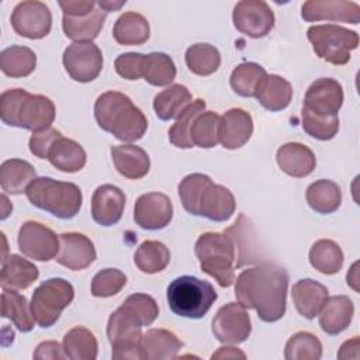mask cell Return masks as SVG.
Returning <instances> with one entry per match:
<instances>
[{
  "label": "cell",
  "instance_id": "30bf717a",
  "mask_svg": "<svg viewBox=\"0 0 360 360\" xmlns=\"http://www.w3.org/2000/svg\"><path fill=\"white\" fill-rule=\"evenodd\" d=\"M18 249L30 259L49 262L56 257L60 248L59 236L37 221H25L18 231Z\"/></svg>",
  "mask_w": 360,
  "mask_h": 360
},
{
  "label": "cell",
  "instance_id": "ffe728a7",
  "mask_svg": "<svg viewBox=\"0 0 360 360\" xmlns=\"http://www.w3.org/2000/svg\"><path fill=\"white\" fill-rule=\"evenodd\" d=\"M125 194L112 184L98 186L91 197V217L101 226L115 225L125 208Z\"/></svg>",
  "mask_w": 360,
  "mask_h": 360
},
{
  "label": "cell",
  "instance_id": "db71d44e",
  "mask_svg": "<svg viewBox=\"0 0 360 360\" xmlns=\"http://www.w3.org/2000/svg\"><path fill=\"white\" fill-rule=\"evenodd\" d=\"M66 357L68 356L63 350V346H60L55 340H46V342L39 343L37 346L35 352H34V359H38V360H44V359L62 360V359H66Z\"/></svg>",
  "mask_w": 360,
  "mask_h": 360
},
{
  "label": "cell",
  "instance_id": "74e56055",
  "mask_svg": "<svg viewBox=\"0 0 360 360\" xmlns=\"http://www.w3.org/2000/svg\"><path fill=\"white\" fill-rule=\"evenodd\" d=\"M63 350L72 360H94L97 357V339L84 326H75L63 336Z\"/></svg>",
  "mask_w": 360,
  "mask_h": 360
},
{
  "label": "cell",
  "instance_id": "5b68a950",
  "mask_svg": "<svg viewBox=\"0 0 360 360\" xmlns=\"http://www.w3.org/2000/svg\"><path fill=\"white\" fill-rule=\"evenodd\" d=\"M28 201L56 218L70 219L82 208V190L69 181H59L51 177H37L27 187Z\"/></svg>",
  "mask_w": 360,
  "mask_h": 360
},
{
  "label": "cell",
  "instance_id": "f5cc1de1",
  "mask_svg": "<svg viewBox=\"0 0 360 360\" xmlns=\"http://www.w3.org/2000/svg\"><path fill=\"white\" fill-rule=\"evenodd\" d=\"M62 134L56 128H48L44 131L34 132L30 138V150L34 156L39 159H48V153L53 142L60 138Z\"/></svg>",
  "mask_w": 360,
  "mask_h": 360
},
{
  "label": "cell",
  "instance_id": "4fadbf2b",
  "mask_svg": "<svg viewBox=\"0 0 360 360\" xmlns=\"http://www.w3.org/2000/svg\"><path fill=\"white\" fill-rule=\"evenodd\" d=\"M10 21L18 35L30 39H41L51 31L52 14L45 3L30 0L21 1L14 7Z\"/></svg>",
  "mask_w": 360,
  "mask_h": 360
},
{
  "label": "cell",
  "instance_id": "94428289",
  "mask_svg": "<svg viewBox=\"0 0 360 360\" xmlns=\"http://www.w3.org/2000/svg\"><path fill=\"white\" fill-rule=\"evenodd\" d=\"M0 198H1V215H0V219H6L10 215V212L13 211V205L10 204V201L7 200V197L4 194Z\"/></svg>",
  "mask_w": 360,
  "mask_h": 360
},
{
  "label": "cell",
  "instance_id": "9a60e30c",
  "mask_svg": "<svg viewBox=\"0 0 360 360\" xmlns=\"http://www.w3.org/2000/svg\"><path fill=\"white\" fill-rule=\"evenodd\" d=\"M342 104V84L335 79L321 77L308 87L302 108L321 117H338Z\"/></svg>",
  "mask_w": 360,
  "mask_h": 360
},
{
  "label": "cell",
  "instance_id": "277c9868",
  "mask_svg": "<svg viewBox=\"0 0 360 360\" xmlns=\"http://www.w3.org/2000/svg\"><path fill=\"white\" fill-rule=\"evenodd\" d=\"M194 252L201 270L214 277L221 287L233 284L238 253L231 235L226 232H205L198 236Z\"/></svg>",
  "mask_w": 360,
  "mask_h": 360
},
{
  "label": "cell",
  "instance_id": "836d02e7",
  "mask_svg": "<svg viewBox=\"0 0 360 360\" xmlns=\"http://www.w3.org/2000/svg\"><path fill=\"white\" fill-rule=\"evenodd\" d=\"M225 232L231 235L236 246V253H238L236 269L245 264L255 263L257 260L259 248H256V243H255V231L250 221L243 214H239L235 224L229 226Z\"/></svg>",
  "mask_w": 360,
  "mask_h": 360
},
{
  "label": "cell",
  "instance_id": "4dcf8cb0",
  "mask_svg": "<svg viewBox=\"0 0 360 360\" xmlns=\"http://www.w3.org/2000/svg\"><path fill=\"white\" fill-rule=\"evenodd\" d=\"M193 96L183 84H172L153 98V110L159 120L169 121L177 118L190 104Z\"/></svg>",
  "mask_w": 360,
  "mask_h": 360
},
{
  "label": "cell",
  "instance_id": "680465c9",
  "mask_svg": "<svg viewBox=\"0 0 360 360\" xmlns=\"http://www.w3.org/2000/svg\"><path fill=\"white\" fill-rule=\"evenodd\" d=\"M357 267H359V263L357 262L353 263V266L350 267V270L347 271V276H346L347 285H350L354 291H359V276H357L359 270H357Z\"/></svg>",
  "mask_w": 360,
  "mask_h": 360
},
{
  "label": "cell",
  "instance_id": "7c38bea8",
  "mask_svg": "<svg viewBox=\"0 0 360 360\" xmlns=\"http://www.w3.org/2000/svg\"><path fill=\"white\" fill-rule=\"evenodd\" d=\"M250 316L239 302L225 304L212 319V333L221 343L239 345L250 336Z\"/></svg>",
  "mask_w": 360,
  "mask_h": 360
},
{
  "label": "cell",
  "instance_id": "816d5d0a",
  "mask_svg": "<svg viewBox=\"0 0 360 360\" xmlns=\"http://www.w3.org/2000/svg\"><path fill=\"white\" fill-rule=\"evenodd\" d=\"M143 60L145 55L138 53V52H128V53H121L114 62L115 72L127 79V80H136L142 77L143 72Z\"/></svg>",
  "mask_w": 360,
  "mask_h": 360
},
{
  "label": "cell",
  "instance_id": "ba28073f",
  "mask_svg": "<svg viewBox=\"0 0 360 360\" xmlns=\"http://www.w3.org/2000/svg\"><path fill=\"white\" fill-rule=\"evenodd\" d=\"M307 37L312 44L314 52L332 65H346L352 51L359 45L356 31L336 24L312 25L308 28Z\"/></svg>",
  "mask_w": 360,
  "mask_h": 360
},
{
  "label": "cell",
  "instance_id": "9f6ffc18",
  "mask_svg": "<svg viewBox=\"0 0 360 360\" xmlns=\"http://www.w3.org/2000/svg\"><path fill=\"white\" fill-rule=\"evenodd\" d=\"M339 359H359V336H354L350 340H346L339 352H338Z\"/></svg>",
  "mask_w": 360,
  "mask_h": 360
},
{
  "label": "cell",
  "instance_id": "8fae6325",
  "mask_svg": "<svg viewBox=\"0 0 360 360\" xmlns=\"http://www.w3.org/2000/svg\"><path fill=\"white\" fill-rule=\"evenodd\" d=\"M68 75L79 83L93 82L103 69V53L93 42H73L63 52Z\"/></svg>",
  "mask_w": 360,
  "mask_h": 360
},
{
  "label": "cell",
  "instance_id": "1f68e13d",
  "mask_svg": "<svg viewBox=\"0 0 360 360\" xmlns=\"http://www.w3.org/2000/svg\"><path fill=\"white\" fill-rule=\"evenodd\" d=\"M34 179H37V172L27 160L8 159L0 166V186L8 194L25 193Z\"/></svg>",
  "mask_w": 360,
  "mask_h": 360
},
{
  "label": "cell",
  "instance_id": "2e32d148",
  "mask_svg": "<svg viewBox=\"0 0 360 360\" xmlns=\"http://www.w3.org/2000/svg\"><path fill=\"white\" fill-rule=\"evenodd\" d=\"M173 218V205L163 193H146L138 197L134 207V221L142 229L159 231Z\"/></svg>",
  "mask_w": 360,
  "mask_h": 360
},
{
  "label": "cell",
  "instance_id": "6da1fadb",
  "mask_svg": "<svg viewBox=\"0 0 360 360\" xmlns=\"http://www.w3.org/2000/svg\"><path fill=\"white\" fill-rule=\"evenodd\" d=\"M287 288L288 271L274 262H263L236 277L235 297L263 322H276L285 314Z\"/></svg>",
  "mask_w": 360,
  "mask_h": 360
},
{
  "label": "cell",
  "instance_id": "3957f363",
  "mask_svg": "<svg viewBox=\"0 0 360 360\" xmlns=\"http://www.w3.org/2000/svg\"><path fill=\"white\" fill-rule=\"evenodd\" d=\"M0 118L6 125L38 132L51 128L55 120V105L42 94L8 89L0 96Z\"/></svg>",
  "mask_w": 360,
  "mask_h": 360
},
{
  "label": "cell",
  "instance_id": "8d00e7d4",
  "mask_svg": "<svg viewBox=\"0 0 360 360\" xmlns=\"http://www.w3.org/2000/svg\"><path fill=\"white\" fill-rule=\"evenodd\" d=\"M37 66V55L32 49L21 45H11L0 53V69L10 77L30 76Z\"/></svg>",
  "mask_w": 360,
  "mask_h": 360
},
{
  "label": "cell",
  "instance_id": "ab89813d",
  "mask_svg": "<svg viewBox=\"0 0 360 360\" xmlns=\"http://www.w3.org/2000/svg\"><path fill=\"white\" fill-rule=\"evenodd\" d=\"M136 267L146 274H155L165 270L170 262V252L159 240H145L134 255Z\"/></svg>",
  "mask_w": 360,
  "mask_h": 360
},
{
  "label": "cell",
  "instance_id": "60d3db41",
  "mask_svg": "<svg viewBox=\"0 0 360 360\" xmlns=\"http://www.w3.org/2000/svg\"><path fill=\"white\" fill-rule=\"evenodd\" d=\"M267 72L263 66L255 62L239 63L231 73V87L242 97H255L259 84L266 77Z\"/></svg>",
  "mask_w": 360,
  "mask_h": 360
},
{
  "label": "cell",
  "instance_id": "7dc6e473",
  "mask_svg": "<svg viewBox=\"0 0 360 360\" xmlns=\"http://www.w3.org/2000/svg\"><path fill=\"white\" fill-rule=\"evenodd\" d=\"M301 118L304 131L315 139L329 141L339 131V117H321L302 108Z\"/></svg>",
  "mask_w": 360,
  "mask_h": 360
},
{
  "label": "cell",
  "instance_id": "b9f144b4",
  "mask_svg": "<svg viewBox=\"0 0 360 360\" xmlns=\"http://www.w3.org/2000/svg\"><path fill=\"white\" fill-rule=\"evenodd\" d=\"M142 77L152 86H169L176 77V66L173 59L163 52H152L145 55Z\"/></svg>",
  "mask_w": 360,
  "mask_h": 360
},
{
  "label": "cell",
  "instance_id": "d590c367",
  "mask_svg": "<svg viewBox=\"0 0 360 360\" xmlns=\"http://www.w3.org/2000/svg\"><path fill=\"white\" fill-rule=\"evenodd\" d=\"M1 316L8 318L20 332H30L34 328L32 316L27 298L15 290L3 288L1 292Z\"/></svg>",
  "mask_w": 360,
  "mask_h": 360
},
{
  "label": "cell",
  "instance_id": "e575fe53",
  "mask_svg": "<svg viewBox=\"0 0 360 360\" xmlns=\"http://www.w3.org/2000/svg\"><path fill=\"white\" fill-rule=\"evenodd\" d=\"M305 198L315 212L332 214L340 207L342 191L335 181L321 179L308 186Z\"/></svg>",
  "mask_w": 360,
  "mask_h": 360
},
{
  "label": "cell",
  "instance_id": "7402d4cb",
  "mask_svg": "<svg viewBox=\"0 0 360 360\" xmlns=\"http://www.w3.org/2000/svg\"><path fill=\"white\" fill-rule=\"evenodd\" d=\"M276 160L280 169L291 177H305L311 174L316 166L314 152L300 142L281 145L277 150Z\"/></svg>",
  "mask_w": 360,
  "mask_h": 360
},
{
  "label": "cell",
  "instance_id": "8992f818",
  "mask_svg": "<svg viewBox=\"0 0 360 360\" xmlns=\"http://www.w3.org/2000/svg\"><path fill=\"white\" fill-rule=\"evenodd\" d=\"M166 297L173 314L198 319L208 312L218 294L211 283L194 276H181L169 284Z\"/></svg>",
  "mask_w": 360,
  "mask_h": 360
},
{
  "label": "cell",
  "instance_id": "9c48e42d",
  "mask_svg": "<svg viewBox=\"0 0 360 360\" xmlns=\"http://www.w3.org/2000/svg\"><path fill=\"white\" fill-rule=\"evenodd\" d=\"M75 288L63 278H49L39 284L30 302L35 322L41 328H49L59 319L62 311L73 301Z\"/></svg>",
  "mask_w": 360,
  "mask_h": 360
},
{
  "label": "cell",
  "instance_id": "ac0fdd59",
  "mask_svg": "<svg viewBox=\"0 0 360 360\" xmlns=\"http://www.w3.org/2000/svg\"><path fill=\"white\" fill-rule=\"evenodd\" d=\"M301 15L305 21H340L349 24L360 22V6L345 0H308L301 7Z\"/></svg>",
  "mask_w": 360,
  "mask_h": 360
},
{
  "label": "cell",
  "instance_id": "bcb514c9",
  "mask_svg": "<svg viewBox=\"0 0 360 360\" xmlns=\"http://www.w3.org/2000/svg\"><path fill=\"white\" fill-rule=\"evenodd\" d=\"M284 357L287 360H319L322 343L309 332H297L285 343Z\"/></svg>",
  "mask_w": 360,
  "mask_h": 360
},
{
  "label": "cell",
  "instance_id": "52a82bcc",
  "mask_svg": "<svg viewBox=\"0 0 360 360\" xmlns=\"http://www.w3.org/2000/svg\"><path fill=\"white\" fill-rule=\"evenodd\" d=\"M141 319L125 305L117 308L107 323V336L111 343V357L114 360H143L141 347L142 339Z\"/></svg>",
  "mask_w": 360,
  "mask_h": 360
},
{
  "label": "cell",
  "instance_id": "f546056e",
  "mask_svg": "<svg viewBox=\"0 0 360 360\" xmlns=\"http://www.w3.org/2000/svg\"><path fill=\"white\" fill-rule=\"evenodd\" d=\"M257 101L269 111H281L292 98V87L278 75H266L255 94Z\"/></svg>",
  "mask_w": 360,
  "mask_h": 360
},
{
  "label": "cell",
  "instance_id": "4316f807",
  "mask_svg": "<svg viewBox=\"0 0 360 360\" xmlns=\"http://www.w3.org/2000/svg\"><path fill=\"white\" fill-rule=\"evenodd\" d=\"M38 267L18 255H10L1 262L0 284L3 288L25 290L38 278Z\"/></svg>",
  "mask_w": 360,
  "mask_h": 360
},
{
  "label": "cell",
  "instance_id": "681fc988",
  "mask_svg": "<svg viewBox=\"0 0 360 360\" xmlns=\"http://www.w3.org/2000/svg\"><path fill=\"white\" fill-rule=\"evenodd\" d=\"M211 179L207 174L202 173H193L186 176L180 184H179V197L181 200V204L184 210L194 215L195 214V205L197 200L200 197V193L202 187L210 181Z\"/></svg>",
  "mask_w": 360,
  "mask_h": 360
},
{
  "label": "cell",
  "instance_id": "484cf974",
  "mask_svg": "<svg viewBox=\"0 0 360 360\" xmlns=\"http://www.w3.org/2000/svg\"><path fill=\"white\" fill-rule=\"evenodd\" d=\"M107 13L98 7L80 15H63L62 28L68 38L76 42H91L100 34Z\"/></svg>",
  "mask_w": 360,
  "mask_h": 360
},
{
  "label": "cell",
  "instance_id": "7a4b0ae2",
  "mask_svg": "<svg viewBox=\"0 0 360 360\" xmlns=\"http://www.w3.org/2000/svg\"><path fill=\"white\" fill-rule=\"evenodd\" d=\"M94 118L103 131L112 134L122 142L139 141L148 129L145 114L128 96L120 91L111 90L97 97Z\"/></svg>",
  "mask_w": 360,
  "mask_h": 360
},
{
  "label": "cell",
  "instance_id": "ee69618b",
  "mask_svg": "<svg viewBox=\"0 0 360 360\" xmlns=\"http://www.w3.org/2000/svg\"><path fill=\"white\" fill-rule=\"evenodd\" d=\"M205 107L207 104L204 100H193V103L177 117L176 122L169 129V139L174 146L181 149H188L194 146L190 139V128L194 118L205 111Z\"/></svg>",
  "mask_w": 360,
  "mask_h": 360
},
{
  "label": "cell",
  "instance_id": "5bb4252c",
  "mask_svg": "<svg viewBox=\"0 0 360 360\" xmlns=\"http://www.w3.org/2000/svg\"><path fill=\"white\" fill-rule=\"evenodd\" d=\"M232 20L235 28L250 38H263L274 27L273 10L263 0H242L236 3Z\"/></svg>",
  "mask_w": 360,
  "mask_h": 360
},
{
  "label": "cell",
  "instance_id": "f907efd6",
  "mask_svg": "<svg viewBox=\"0 0 360 360\" xmlns=\"http://www.w3.org/2000/svg\"><path fill=\"white\" fill-rule=\"evenodd\" d=\"M122 305L129 308L141 319L143 326L152 325L153 321L159 315V307H158L156 301L148 294H142V292L131 294L124 301Z\"/></svg>",
  "mask_w": 360,
  "mask_h": 360
},
{
  "label": "cell",
  "instance_id": "f1b7e54d",
  "mask_svg": "<svg viewBox=\"0 0 360 360\" xmlns=\"http://www.w3.org/2000/svg\"><path fill=\"white\" fill-rule=\"evenodd\" d=\"M48 160L60 172L75 173L84 167L87 155L80 143L73 139L60 136L51 146Z\"/></svg>",
  "mask_w": 360,
  "mask_h": 360
},
{
  "label": "cell",
  "instance_id": "7bdbcfd3",
  "mask_svg": "<svg viewBox=\"0 0 360 360\" xmlns=\"http://www.w3.org/2000/svg\"><path fill=\"white\" fill-rule=\"evenodd\" d=\"M186 65L194 75L208 76L218 70L221 53L214 45L194 44L186 51Z\"/></svg>",
  "mask_w": 360,
  "mask_h": 360
},
{
  "label": "cell",
  "instance_id": "d6a6232c",
  "mask_svg": "<svg viewBox=\"0 0 360 360\" xmlns=\"http://www.w3.org/2000/svg\"><path fill=\"white\" fill-rule=\"evenodd\" d=\"M150 28L148 20L134 11L124 13L118 17L112 28V37L120 45H142L149 39Z\"/></svg>",
  "mask_w": 360,
  "mask_h": 360
},
{
  "label": "cell",
  "instance_id": "11a10c76",
  "mask_svg": "<svg viewBox=\"0 0 360 360\" xmlns=\"http://www.w3.org/2000/svg\"><path fill=\"white\" fill-rule=\"evenodd\" d=\"M63 15H80L93 11L97 7V1H83V0H68L59 1Z\"/></svg>",
  "mask_w": 360,
  "mask_h": 360
},
{
  "label": "cell",
  "instance_id": "6f0895ef",
  "mask_svg": "<svg viewBox=\"0 0 360 360\" xmlns=\"http://www.w3.org/2000/svg\"><path fill=\"white\" fill-rule=\"evenodd\" d=\"M246 354L236 347H219L211 359H245Z\"/></svg>",
  "mask_w": 360,
  "mask_h": 360
},
{
  "label": "cell",
  "instance_id": "d4e9b609",
  "mask_svg": "<svg viewBox=\"0 0 360 360\" xmlns=\"http://www.w3.org/2000/svg\"><path fill=\"white\" fill-rule=\"evenodd\" d=\"M111 158L117 172L131 180L142 179L148 174L150 160L148 153L136 145L111 146Z\"/></svg>",
  "mask_w": 360,
  "mask_h": 360
},
{
  "label": "cell",
  "instance_id": "91938a15",
  "mask_svg": "<svg viewBox=\"0 0 360 360\" xmlns=\"http://www.w3.org/2000/svg\"><path fill=\"white\" fill-rule=\"evenodd\" d=\"M125 0H121V1H97L98 7L103 8L105 13H110V11H117L120 10L122 6H125Z\"/></svg>",
  "mask_w": 360,
  "mask_h": 360
},
{
  "label": "cell",
  "instance_id": "f35d334b",
  "mask_svg": "<svg viewBox=\"0 0 360 360\" xmlns=\"http://www.w3.org/2000/svg\"><path fill=\"white\" fill-rule=\"evenodd\" d=\"M309 263L322 274H336L343 264V252L336 242L319 239L311 246Z\"/></svg>",
  "mask_w": 360,
  "mask_h": 360
},
{
  "label": "cell",
  "instance_id": "c3c4849f",
  "mask_svg": "<svg viewBox=\"0 0 360 360\" xmlns=\"http://www.w3.org/2000/svg\"><path fill=\"white\" fill-rule=\"evenodd\" d=\"M127 284V276L118 269L100 270L91 280V294L107 298L118 294Z\"/></svg>",
  "mask_w": 360,
  "mask_h": 360
},
{
  "label": "cell",
  "instance_id": "e0dca14e",
  "mask_svg": "<svg viewBox=\"0 0 360 360\" xmlns=\"http://www.w3.org/2000/svg\"><path fill=\"white\" fill-rule=\"evenodd\" d=\"M235 212V197L229 188L210 180L201 190L195 205L197 217H205L215 222L226 221Z\"/></svg>",
  "mask_w": 360,
  "mask_h": 360
},
{
  "label": "cell",
  "instance_id": "44dd1931",
  "mask_svg": "<svg viewBox=\"0 0 360 360\" xmlns=\"http://www.w3.org/2000/svg\"><path fill=\"white\" fill-rule=\"evenodd\" d=\"M253 134L252 115L243 108H231L218 122V141L225 149L242 148Z\"/></svg>",
  "mask_w": 360,
  "mask_h": 360
},
{
  "label": "cell",
  "instance_id": "603a6c76",
  "mask_svg": "<svg viewBox=\"0 0 360 360\" xmlns=\"http://www.w3.org/2000/svg\"><path fill=\"white\" fill-rule=\"evenodd\" d=\"M318 315L319 326L325 333L339 335L350 325L354 315V305L346 295H333L325 301Z\"/></svg>",
  "mask_w": 360,
  "mask_h": 360
},
{
  "label": "cell",
  "instance_id": "83f0119b",
  "mask_svg": "<svg viewBox=\"0 0 360 360\" xmlns=\"http://www.w3.org/2000/svg\"><path fill=\"white\" fill-rule=\"evenodd\" d=\"M141 347L148 360L176 359L183 342L167 329H149L141 339Z\"/></svg>",
  "mask_w": 360,
  "mask_h": 360
},
{
  "label": "cell",
  "instance_id": "d6986e66",
  "mask_svg": "<svg viewBox=\"0 0 360 360\" xmlns=\"http://www.w3.org/2000/svg\"><path fill=\"white\" fill-rule=\"evenodd\" d=\"M60 248L55 260L75 271L89 267L96 260L93 242L83 233L65 232L59 236Z\"/></svg>",
  "mask_w": 360,
  "mask_h": 360
},
{
  "label": "cell",
  "instance_id": "cb8c5ba5",
  "mask_svg": "<svg viewBox=\"0 0 360 360\" xmlns=\"http://www.w3.org/2000/svg\"><path fill=\"white\" fill-rule=\"evenodd\" d=\"M291 295L298 314L314 319L328 300V288L316 280L302 278L292 285Z\"/></svg>",
  "mask_w": 360,
  "mask_h": 360
},
{
  "label": "cell",
  "instance_id": "f6af8a7d",
  "mask_svg": "<svg viewBox=\"0 0 360 360\" xmlns=\"http://www.w3.org/2000/svg\"><path fill=\"white\" fill-rule=\"evenodd\" d=\"M219 115L214 111H202L198 114L190 128V139L194 146L210 149L217 146Z\"/></svg>",
  "mask_w": 360,
  "mask_h": 360
}]
</instances>
